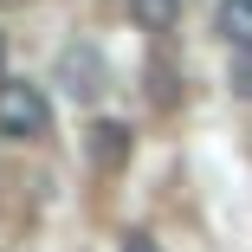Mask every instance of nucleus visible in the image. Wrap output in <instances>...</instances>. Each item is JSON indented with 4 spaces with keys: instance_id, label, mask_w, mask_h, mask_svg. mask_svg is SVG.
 <instances>
[{
    "instance_id": "obj_1",
    "label": "nucleus",
    "mask_w": 252,
    "mask_h": 252,
    "mask_svg": "<svg viewBox=\"0 0 252 252\" xmlns=\"http://www.w3.org/2000/svg\"><path fill=\"white\" fill-rule=\"evenodd\" d=\"M45 129H52V104H45V91L26 84V78H0V136L39 142Z\"/></svg>"
},
{
    "instance_id": "obj_2",
    "label": "nucleus",
    "mask_w": 252,
    "mask_h": 252,
    "mask_svg": "<svg viewBox=\"0 0 252 252\" xmlns=\"http://www.w3.org/2000/svg\"><path fill=\"white\" fill-rule=\"evenodd\" d=\"M59 84H65V97H78V104H97V97L110 91L104 52H97V45H65L59 52Z\"/></svg>"
},
{
    "instance_id": "obj_3",
    "label": "nucleus",
    "mask_w": 252,
    "mask_h": 252,
    "mask_svg": "<svg viewBox=\"0 0 252 252\" xmlns=\"http://www.w3.org/2000/svg\"><path fill=\"white\" fill-rule=\"evenodd\" d=\"M84 149H91V168H110V175H117V168L129 162V129H123V123H91V142H84Z\"/></svg>"
},
{
    "instance_id": "obj_4",
    "label": "nucleus",
    "mask_w": 252,
    "mask_h": 252,
    "mask_svg": "<svg viewBox=\"0 0 252 252\" xmlns=\"http://www.w3.org/2000/svg\"><path fill=\"white\" fill-rule=\"evenodd\" d=\"M214 32L233 45V52H252V0H220V13H214Z\"/></svg>"
},
{
    "instance_id": "obj_5",
    "label": "nucleus",
    "mask_w": 252,
    "mask_h": 252,
    "mask_svg": "<svg viewBox=\"0 0 252 252\" xmlns=\"http://www.w3.org/2000/svg\"><path fill=\"white\" fill-rule=\"evenodd\" d=\"M129 13H136V26H142V32H175L181 0H129Z\"/></svg>"
},
{
    "instance_id": "obj_6",
    "label": "nucleus",
    "mask_w": 252,
    "mask_h": 252,
    "mask_svg": "<svg viewBox=\"0 0 252 252\" xmlns=\"http://www.w3.org/2000/svg\"><path fill=\"white\" fill-rule=\"evenodd\" d=\"M233 91H239V97H252V52H239V59H233Z\"/></svg>"
},
{
    "instance_id": "obj_7",
    "label": "nucleus",
    "mask_w": 252,
    "mask_h": 252,
    "mask_svg": "<svg viewBox=\"0 0 252 252\" xmlns=\"http://www.w3.org/2000/svg\"><path fill=\"white\" fill-rule=\"evenodd\" d=\"M123 252H156V239H142V233H129V239H123Z\"/></svg>"
},
{
    "instance_id": "obj_8",
    "label": "nucleus",
    "mask_w": 252,
    "mask_h": 252,
    "mask_svg": "<svg viewBox=\"0 0 252 252\" xmlns=\"http://www.w3.org/2000/svg\"><path fill=\"white\" fill-rule=\"evenodd\" d=\"M0 65H7V32H0Z\"/></svg>"
}]
</instances>
